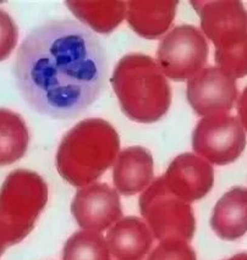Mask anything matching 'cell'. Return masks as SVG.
Returning a JSON list of instances; mask_svg holds the SVG:
<instances>
[{
	"label": "cell",
	"mask_w": 247,
	"mask_h": 260,
	"mask_svg": "<svg viewBox=\"0 0 247 260\" xmlns=\"http://www.w3.org/2000/svg\"><path fill=\"white\" fill-rule=\"evenodd\" d=\"M28 142V128L21 115L0 108V165L13 164L22 158Z\"/></svg>",
	"instance_id": "e0dca14e"
},
{
	"label": "cell",
	"mask_w": 247,
	"mask_h": 260,
	"mask_svg": "<svg viewBox=\"0 0 247 260\" xmlns=\"http://www.w3.org/2000/svg\"><path fill=\"white\" fill-rule=\"evenodd\" d=\"M155 176L153 156L143 147H129L117 154L114 162L113 181L117 192L134 196L148 188Z\"/></svg>",
	"instance_id": "7c38bea8"
},
{
	"label": "cell",
	"mask_w": 247,
	"mask_h": 260,
	"mask_svg": "<svg viewBox=\"0 0 247 260\" xmlns=\"http://www.w3.org/2000/svg\"><path fill=\"white\" fill-rule=\"evenodd\" d=\"M63 260H110V252L99 232L83 230L66 241Z\"/></svg>",
	"instance_id": "ac0fdd59"
},
{
	"label": "cell",
	"mask_w": 247,
	"mask_h": 260,
	"mask_svg": "<svg viewBox=\"0 0 247 260\" xmlns=\"http://www.w3.org/2000/svg\"><path fill=\"white\" fill-rule=\"evenodd\" d=\"M47 202L48 186L42 176L23 169L10 172L0 187V244L25 240Z\"/></svg>",
	"instance_id": "277c9868"
},
{
	"label": "cell",
	"mask_w": 247,
	"mask_h": 260,
	"mask_svg": "<svg viewBox=\"0 0 247 260\" xmlns=\"http://www.w3.org/2000/svg\"><path fill=\"white\" fill-rule=\"evenodd\" d=\"M208 59V43L201 29L191 25L176 26L162 39L157 63L165 77L182 82L202 71Z\"/></svg>",
	"instance_id": "52a82bcc"
},
{
	"label": "cell",
	"mask_w": 247,
	"mask_h": 260,
	"mask_svg": "<svg viewBox=\"0 0 247 260\" xmlns=\"http://www.w3.org/2000/svg\"><path fill=\"white\" fill-rule=\"evenodd\" d=\"M19 39V29L13 17L0 9V61L8 59Z\"/></svg>",
	"instance_id": "ffe728a7"
},
{
	"label": "cell",
	"mask_w": 247,
	"mask_h": 260,
	"mask_svg": "<svg viewBox=\"0 0 247 260\" xmlns=\"http://www.w3.org/2000/svg\"><path fill=\"white\" fill-rule=\"evenodd\" d=\"M147 260H197L196 253L186 241H163L149 254Z\"/></svg>",
	"instance_id": "d6986e66"
},
{
	"label": "cell",
	"mask_w": 247,
	"mask_h": 260,
	"mask_svg": "<svg viewBox=\"0 0 247 260\" xmlns=\"http://www.w3.org/2000/svg\"><path fill=\"white\" fill-rule=\"evenodd\" d=\"M237 115L239 117L237 119L240 120L241 125H242L243 129L247 131V86L243 89V92L241 93V95L237 98Z\"/></svg>",
	"instance_id": "44dd1931"
},
{
	"label": "cell",
	"mask_w": 247,
	"mask_h": 260,
	"mask_svg": "<svg viewBox=\"0 0 247 260\" xmlns=\"http://www.w3.org/2000/svg\"><path fill=\"white\" fill-rule=\"evenodd\" d=\"M140 211L158 241H190L196 231L191 205L171 193L163 177L157 178L140 197Z\"/></svg>",
	"instance_id": "8992f818"
},
{
	"label": "cell",
	"mask_w": 247,
	"mask_h": 260,
	"mask_svg": "<svg viewBox=\"0 0 247 260\" xmlns=\"http://www.w3.org/2000/svg\"><path fill=\"white\" fill-rule=\"evenodd\" d=\"M186 94L200 116L228 114L237 99L236 81L217 66H208L188 81Z\"/></svg>",
	"instance_id": "9c48e42d"
},
{
	"label": "cell",
	"mask_w": 247,
	"mask_h": 260,
	"mask_svg": "<svg viewBox=\"0 0 247 260\" xmlns=\"http://www.w3.org/2000/svg\"><path fill=\"white\" fill-rule=\"evenodd\" d=\"M5 249H7V247L3 246V244H0V256L3 255V253L5 252Z\"/></svg>",
	"instance_id": "603a6c76"
},
{
	"label": "cell",
	"mask_w": 247,
	"mask_h": 260,
	"mask_svg": "<svg viewBox=\"0 0 247 260\" xmlns=\"http://www.w3.org/2000/svg\"><path fill=\"white\" fill-rule=\"evenodd\" d=\"M120 148L117 132L103 119H86L64 136L56 152V169L75 187L95 183L115 162Z\"/></svg>",
	"instance_id": "7a4b0ae2"
},
{
	"label": "cell",
	"mask_w": 247,
	"mask_h": 260,
	"mask_svg": "<svg viewBox=\"0 0 247 260\" xmlns=\"http://www.w3.org/2000/svg\"><path fill=\"white\" fill-rule=\"evenodd\" d=\"M192 147L195 153L209 164H230L245 150V129L233 115L217 114L202 117L192 134Z\"/></svg>",
	"instance_id": "ba28073f"
},
{
	"label": "cell",
	"mask_w": 247,
	"mask_h": 260,
	"mask_svg": "<svg viewBox=\"0 0 247 260\" xmlns=\"http://www.w3.org/2000/svg\"><path fill=\"white\" fill-rule=\"evenodd\" d=\"M176 8L177 2H129L126 3V20L141 37L155 39L169 29Z\"/></svg>",
	"instance_id": "9a60e30c"
},
{
	"label": "cell",
	"mask_w": 247,
	"mask_h": 260,
	"mask_svg": "<svg viewBox=\"0 0 247 260\" xmlns=\"http://www.w3.org/2000/svg\"><path fill=\"white\" fill-rule=\"evenodd\" d=\"M210 226L225 241L239 240L247 232V188L234 187L217 202Z\"/></svg>",
	"instance_id": "5bb4252c"
},
{
	"label": "cell",
	"mask_w": 247,
	"mask_h": 260,
	"mask_svg": "<svg viewBox=\"0 0 247 260\" xmlns=\"http://www.w3.org/2000/svg\"><path fill=\"white\" fill-rule=\"evenodd\" d=\"M107 72L102 42L71 19L48 20L35 27L14 62L22 98L52 119H71L91 107L103 90Z\"/></svg>",
	"instance_id": "6da1fadb"
},
{
	"label": "cell",
	"mask_w": 247,
	"mask_h": 260,
	"mask_svg": "<svg viewBox=\"0 0 247 260\" xmlns=\"http://www.w3.org/2000/svg\"><path fill=\"white\" fill-rule=\"evenodd\" d=\"M113 89L122 111L132 121L152 123L169 110L171 89L159 65L144 54H128L116 63Z\"/></svg>",
	"instance_id": "3957f363"
},
{
	"label": "cell",
	"mask_w": 247,
	"mask_h": 260,
	"mask_svg": "<svg viewBox=\"0 0 247 260\" xmlns=\"http://www.w3.org/2000/svg\"><path fill=\"white\" fill-rule=\"evenodd\" d=\"M107 246L117 260H142L153 243V235L140 217L126 216L107 234Z\"/></svg>",
	"instance_id": "4fadbf2b"
},
{
	"label": "cell",
	"mask_w": 247,
	"mask_h": 260,
	"mask_svg": "<svg viewBox=\"0 0 247 260\" xmlns=\"http://www.w3.org/2000/svg\"><path fill=\"white\" fill-rule=\"evenodd\" d=\"M71 213L81 229L101 232L121 220L122 209L115 189L107 183H92L77 190Z\"/></svg>",
	"instance_id": "30bf717a"
},
{
	"label": "cell",
	"mask_w": 247,
	"mask_h": 260,
	"mask_svg": "<svg viewBox=\"0 0 247 260\" xmlns=\"http://www.w3.org/2000/svg\"><path fill=\"white\" fill-rule=\"evenodd\" d=\"M162 177L168 189L188 203L206 197L214 184L213 166L192 153L177 155Z\"/></svg>",
	"instance_id": "8fae6325"
},
{
	"label": "cell",
	"mask_w": 247,
	"mask_h": 260,
	"mask_svg": "<svg viewBox=\"0 0 247 260\" xmlns=\"http://www.w3.org/2000/svg\"><path fill=\"white\" fill-rule=\"evenodd\" d=\"M71 13L98 33H110L126 17L122 2H66Z\"/></svg>",
	"instance_id": "2e32d148"
},
{
	"label": "cell",
	"mask_w": 247,
	"mask_h": 260,
	"mask_svg": "<svg viewBox=\"0 0 247 260\" xmlns=\"http://www.w3.org/2000/svg\"><path fill=\"white\" fill-rule=\"evenodd\" d=\"M227 260H247V253L235 254L234 256H231V258H229Z\"/></svg>",
	"instance_id": "7402d4cb"
},
{
	"label": "cell",
	"mask_w": 247,
	"mask_h": 260,
	"mask_svg": "<svg viewBox=\"0 0 247 260\" xmlns=\"http://www.w3.org/2000/svg\"><path fill=\"white\" fill-rule=\"evenodd\" d=\"M201 17L204 37L215 47L217 65H240L247 61V13L236 0L192 2Z\"/></svg>",
	"instance_id": "5b68a950"
}]
</instances>
